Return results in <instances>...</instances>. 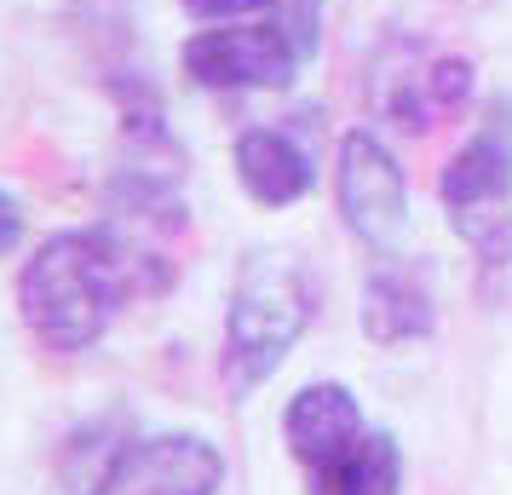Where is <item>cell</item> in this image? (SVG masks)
Instances as JSON below:
<instances>
[{
	"label": "cell",
	"mask_w": 512,
	"mask_h": 495,
	"mask_svg": "<svg viewBox=\"0 0 512 495\" xmlns=\"http://www.w3.org/2000/svg\"><path fill=\"white\" fill-rule=\"evenodd\" d=\"M150 260L156 254H144L110 219L58 225L18 254V277H12L18 323L52 357L93 352V346L110 340V329H116V317L127 311L133 294H156V283L144 277Z\"/></svg>",
	"instance_id": "6da1fadb"
},
{
	"label": "cell",
	"mask_w": 512,
	"mask_h": 495,
	"mask_svg": "<svg viewBox=\"0 0 512 495\" xmlns=\"http://www.w3.org/2000/svg\"><path fill=\"white\" fill-rule=\"evenodd\" d=\"M317 317V283L300 254L288 248H254L236 265L231 300H225V334H219V375L231 398H254L265 380L294 357Z\"/></svg>",
	"instance_id": "7a4b0ae2"
},
{
	"label": "cell",
	"mask_w": 512,
	"mask_h": 495,
	"mask_svg": "<svg viewBox=\"0 0 512 495\" xmlns=\"http://www.w3.org/2000/svg\"><path fill=\"white\" fill-rule=\"evenodd\" d=\"M438 202L466 248L501 260L512 248V104L495 98L472 139L443 162Z\"/></svg>",
	"instance_id": "3957f363"
},
{
	"label": "cell",
	"mask_w": 512,
	"mask_h": 495,
	"mask_svg": "<svg viewBox=\"0 0 512 495\" xmlns=\"http://www.w3.org/2000/svg\"><path fill=\"white\" fill-rule=\"evenodd\" d=\"M300 47L277 18L248 24H202L179 47V70L202 93H282L300 75Z\"/></svg>",
	"instance_id": "277c9868"
},
{
	"label": "cell",
	"mask_w": 512,
	"mask_h": 495,
	"mask_svg": "<svg viewBox=\"0 0 512 495\" xmlns=\"http://www.w3.org/2000/svg\"><path fill=\"white\" fill-rule=\"evenodd\" d=\"M334 208L369 254H397L409 236V179L374 127H351L334 150Z\"/></svg>",
	"instance_id": "5b68a950"
},
{
	"label": "cell",
	"mask_w": 512,
	"mask_h": 495,
	"mask_svg": "<svg viewBox=\"0 0 512 495\" xmlns=\"http://www.w3.org/2000/svg\"><path fill=\"white\" fill-rule=\"evenodd\" d=\"M225 449L208 432H139L110 495H219Z\"/></svg>",
	"instance_id": "8992f818"
},
{
	"label": "cell",
	"mask_w": 512,
	"mask_h": 495,
	"mask_svg": "<svg viewBox=\"0 0 512 495\" xmlns=\"http://www.w3.org/2000/svg\"><path fill=\"white\" fill-rule=\"evenodd\" d=\"M363 432H369V415H363V403L346 380H305L300 392L282 403V444L305 472L334 461Z\"/></svg>",
	"instance_id": "52a82bcc"
},
{
	"label": "cell",
	"mask_w": 512,
	"mask_h": 495,
	"mask_svg": "<svg viewBox=\"0 0 512 495\" xmlns=\"http://www.w3.org/2000/svg\"><path fill=\"white\" fill-rule=\"evenodd\" d=\"M231 167H236V185L254 208H294L317 190V162L288 127H242L231 144Z\"/></svg>",
	"instance_id": "ba28073f"
},
{
	"label": "cell",
	"mask_w": 512,
	"mask_h": 495,
	"mask_svg": "<svg viewBox=\"0 0 512 495\" xmlns=\"http://www.w3.org/2000/svg\"><path fill=\"white\" fill-rule=\"evenodd\" d=\"M133 438H139V426L127 421L121 409H98L87 421H75L70 432L52 444L47 495H110Z\"/></svg>",
	"instance_id": "9c48e42d"
},
{
	"label": "cell",
	"mask_w": 512,
	"mask_h": 495,
	"mask_svg": "<svg viewBox=\"0 0 512 495\" xmlns=\"http://www.w3.org/2000/svg\"><path fill=\"white\" fill-rule=\"evenodd\" d=\"M357 323L374 346H409V340H426L438 329V306H432V288L415 265H403L397 254H380L363 277V311Z\"/></svg>",
	"instance_id": "30bf717a"
},
{
	"label": "cell",
	"mask_w": 512,
	"mask_h": 495,
	"mask_svg": "<svg viewBox=\"0 0 512 495\" xmlns=\"http://www.w3.org/2000/svg\"><path fill=\"white\" fill-rule=\"evenodd\" d=\"M466 98H472V64L466 58H432L420 75H397L392 87H380V110L409 133H432L438 121L461 116Z\"/></svg>",
	"instance_id": "8fae6325"
},
{
	"label": "cell",
	"mask_w": 512,
	"mask_h": 495,
	"mask_svg": "<svg viewBox=\"0 0 512 495\" xmlns=\"http://www.w3.org/2000/svg\"><path fill=\"white\" fill-rule=\"evenodd\" d=\"M305 495H403V449L386 426H369L351 449L305 472Z\"/></svg>",
	"instance_id": "7c38bea8"
},
{
	"label": "cell",
	"mask_w": 512,
	"mask_h": 495,
	"mask_svg": "<svg viewBox=\"0 0 512 495\" xmlns=\"http://www.w3.org/2000/svg\"><path fill=\"white\" fill-rule=\"evenodd\" d=\"M185 18L196 24H248V18H271L277 0H179Z\"/></svg>",
	"instance_id": "4fadbf2b"
},
{
	"label": "cell",
	"mask_w": 512,
	"mask_h": 495,
	"mask_svg": "<svg viewBox=\"0 0 512 495\" xmlns=\"http://www.w3.org/2000/svg\"><path fill=\"white\" fill-rule=\"evenodd\" d=\"M29 248V208L18 190L0 185V260H18Z\"/></svg>",
	"instance_id": "5bb4252c"
}]
</instances>
